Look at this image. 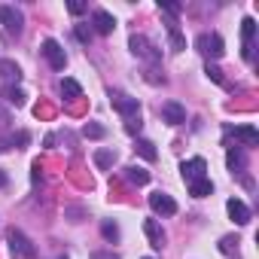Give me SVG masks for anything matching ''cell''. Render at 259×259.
I'll return each instance as SVG.
<instances>
[{
    "mask_svg": "<svg viewBox=\"0 0 259 259\" xmlns=\"http://www.w3.org/2000/svg\"><path fill=\"white\" fill-rule=\"evenodd\" d=\"M25 98H28V95H25V89H19V85H10V89H7V101H10V104L25 107Z\"/></svg>",
    "mask_w": 259,
    "mask_h": 259,
    "instance_id": "cell-24",
    "label": "cell"
},
{
    "mask_svg": "<svg viewBox=\"0 0 259 259\" xmlns=\"http://www.w3.org/2000/svg\"><path fill=\"white\" fill-rule=\"evenodd\" d=\"M144 235L150 238V247L153 250H162L165 247V229L159 226V220H147L144 223Z\"/></svg>",
    "mask_w": 259,
    "mask_h": 259,
    "instance_id": "cell-11",
    "label": "cell"
},
{
    "mask_svg": "<svg viewBox=\"0 0 259 259\" xmlns=\"http://www.w3.org/2000/svg\"><path fill=\"white\" fill-rule=\"evenodd\" d=\"M150 207H153L156 213H162V217H174V213H177V201H174L171 195H165V192H153V195H150Z\"/></svg>",
    "mask_w": 259,
    "mask_h": 259,
    "instance_id": "cell-8",
    "label": "cell"
},
{
    "mask_svg": "<svg viewBox=\"0 0 259 259\" xmlns=\"http://www.w3.org/2000/svg\"><path fill=\"white\" fill-rule=\"evenodd\" d=\"M7 183H10V177H7V171H0V189H4Z\"/></svg>",
    "mask_w": 259,
    "mask_h": 259,
    "instance_id": "cell-35",
    "label": "cell"
},
{
    "mask_svg": "<svg viewBox=\"0 0 259 259\" xmlns=\"http://www.w3.org/2000/svg\"><path fill=\"white\" fill-rule=\"evenodd\" d=\"M159 10H162V13H168V19H177V16L183 13V7H180V4H174V0H159Z\"/></svg>",
    "mask_w": 259,
    "mask_h": 259,
    "instance_id": "cell-25",
    "label": "cell"
},
{
    "mask_svg": "<svg viewBox=\"0 0 259 259\" xmlns=\"http://www.w3.org/2000/svg\"><path fill=\"white\" fill-rule=\"evenodd\" d=\"M253 34H256V22L244 19L241 22V37H244V58L247 61H253Z\"/></svg>",
    "mask_w": 259,
    "mask_h": 259,
    "instance_id": "cell-14",
    "label": "cell"
},
{
    "mask_svg": "<svg viewBox=\"0 0 259 259\" xmlns=\"http://www.w3.org/2000/svg\"><path fill=\"white\" fill-rule=\"evenodd\" d=\"M165 25H168V40H171V49H174V52H183V49H186V40H183V34H180L177 19H168Z\"/></svg>",
    "mask_w": 259,
    "mask_h": 259,
    "instance_id": "cell-16",
    "label": "cell"
},
{
    "mask_svg": "<svg viewBox=\"0 0 259 259\" xmlns=\"http://www.w3.org/2000/svg\"><path fill=\"white\" fill-rule=\"evenodd\" d=\"M162 119H165L168 125H183V122H186V107L177 104V101H165V104H162Z\"/></svg>",
    "mask_w": 259,
    "mask_h": 259,
    "instance_id": "cell-10",
    "label": "cell"
},
{
    "mask_svg": "<svg viewBox=\"0 0 259 259\" xmlns=\"http://www.w3.org/2000/svg\"><path fill=\"white\" fill-rule=\"evenodd\" d=\"M107 135V128L104 125H98V122H85L82 125V138H92V141H101Z\"/></svg>",
    "mask_w": 259,
    "mask_h": 259,
    "instance_id": "cell-23",
    "label": "cell"
},
{
    "mask_svg": "<svg viewBox=\"0 0 259 259\" xmlns=\"http://www.w3.org/2000/svg\"><path fill=\"white\" fill-rule=\"evenodd\" d=\"M92 259H119L116 253H92Z\"/></svg>",
    "mask_w": 259,
    "mask_h": 259,
    "instance_id": "cell-34",
    "label": "cell"
},
{
    "mask_svg": "<svg viewBox=\"0 0 259 259\" xmlns=\"http://www.w3.org/2000/svg\"><path fill=\"white\" fill-rule=\"evenodd\" d=\"M92 25H95V31H98V34H113L116 19H113L107 10H95V13H92Z\"/></svg>",
    "mask_w": 259,
    "mask_h": 259,
    "instance_id": "cell-13",
    "label": "cell"
},
{
    "mask_svg": "<svg viewBox=\"0 0 259 259\" xmlns=\"http://www.w3.org/2000/svg\"><path fill=\"white\" fill-rule=\"evenodd\" d=\"M101 235H104V238H107V241H116V238H119V226H116V223H110V220H107V223H104V226H101Z\"/></svg>",
    "mask_w": 259,
    "mask_h": 259,
    "instance_id": "cell-28",
    "label": "cell"
},
{
    "mask_svg": "<svg viewBox=\"0 0 259 259\" xmlns=\"http://www.w3.org/2000/svg\"><path fill=\"white\" fill-rule=\"evenodd\" d=\"M43 55H46V61H49V67L52 70H64V64H67V55H64V49H61V43L58 40H43V49H40Z\"/></svg>",
    "mask_w": 259,
    "mask_h": 259,
    "instance_id": "cell-5",
    "label": "cell"
},
{
    "mask_svg": "<svg viewBox=\"0 0 259 259\" xmlns=\"http://www.w3.org/2000/svg\"><path fill=\"white\" fill-rule=\"evenodd\" d=\"M235 247H238V238H235V235H226V238L220 241V253H232Z\"/></svg>",
    "mask_w": 259,
    "mask_h": 259,
    "instance_id": "cell-31",
    "label": "cell"
},
{
    "mask_svg": "<svg viewBox=\"0 0 259 259\" xmlns=\"http://www.w3.org/2000/svg\"><path fill=\"white\" fill-rule=\"evenodd\" d=\"M213 192V183L204 177V180H195V183H189V195H195V198H207Z\"/></svg>",
    "mask_w": 259,
    "mask_h": 259,
    "instance_id": "cell-21",
    "label": "cell"
},
{
    "mask_svg": "<svg viewBox=\"0 0 259 259\" xmlns=\"http://www.w3.org/2000/svg\"><path fill=\"white\" fill-rule=\"evenodd\" d=\"M10 150V141H4V138H0V153H7Z\"/></svg>",
    "mask_w": 259,
    "mask_h": 259,
    "instance_id": "cell-36",
    "label": "cell"
},
{
    "mask_svg": "<svg viewBox=\"0 0 259 259\" xmlns=\"http://www.w3.org/2000/svg\"><path fill=\"white\" fill-rule=\"evenodd\" d=\"M226 210H229V217H232L238 226H247V223H250V207H247L241 198H229Z\"/></svg>",
    "mask_w": 259,
    "mask_h": 259,
    "instance_id": "cell-12",
    "label": "cell"
},
{
    "mask_svg": "<svg viewBox=\"0 0 259 259\" xmlns=\"http://www.w3.org/2000/svg\"><path fill=\"white\" fill-rule=\"evenodd\" d=\"M204 171H207V162H204L201 156H195V159H189V162H183V165H180V174H183V180H186V183L204 180Z\"/></svg>",
    "mask_w": 259,
    "mask_h": 259,
    "instance_id": "cell-7",
    "label": "cell"
},
{
    "mask_svg": "<svg viewBox=\"0 0 259 259\" xmlns=\"http://www.w3.org/2000/svg\"><path fill=\"white\" fill-rule=\"evenodd\" d=\"M128 46H132V52H135V55H141V58H147V61H159V58H162V55L156 52V46H153L144 34H132Z\"/></svg>",
    "mask_w": 259,
    "mask_h": 259,
    "instance_id": "cell-6",
    "label": "cell"
},
{
    "mask_svg": "<svg viewBox=\"0 0 259 259\" xmlns=\"http://www.w3.org/2000/svg\"><path fill=\"white\" fill-rule=\"evenodd\" d=\"M64 213L70 217V223H82V220H85V210H82V207H76V204L64 207Z\"/></svg>",
    "mask_w": 259,
    "mask_h": 259,
    "instance_id": "cell-30",
    "label": "cell"
},
{
    "mask_svg": "<svg viewBox=\"0 0 259 259\" xmlns=\"http://www.w3.org/2000/svg\"><path fill=\"white\" fill-rule=\"evenodd\" d=\"M135 150H138V153H141L147 162H156V159H159V153H156V144H153V141H147V138H138Z\"/></svg>",
    "mask_w": 259,
    "mask_h": 259,
    "instance_id": "cell-19",
    "label": "cell"
},
{
    "mask_svg": "<svg viewBox=\"0 0 259 259\" xmlns=\"http://www.w3.org/2000/svg\"><path fill=\"white\" fill-rule=\"evenodd\" d=\"M226 135H232L235 141H241L244 147H256L259 144V132L253 125H235V128H226Z\"/></svg>",
    "mask_w": 259,
    "mask_h": 259,
    "instance_id": "cell-9",
    "label": "cell"
},
{
    "mask_svg": "<svg viewBox=\"0 0 259 259\" xmlns=\"http://www.w3.org/2000/svg\"><path fill=\"white\" fill-rule=\"evenodd\" d=\"M73 34H76V40H79L82 46H89V43H92V37H95V31H92L89 25H76V31H73Z\"/></svg>",
    "mask_w": 259,
    "mask_h": 259,
    "instance_id": "cell-26",
    "label": "cell"
},
{
    "mask_svg": "<svg viewBox=\"0 0 259 259\" xmlns=\"http://www.w3.org/2000/svg\"><path fill=\"white\" fill-rule=\"evenodd\" d=\"M7 244H10V256H13V259H34V256H37V247H34L31 238H28L25 232H19V229H10Z\"/></svg>",
    "mask_w": 259,
    "mask_h": 259,
    "instance_id": "cell-1",
    "label": "cell"
},
{
    "mask_svg": "<svg viewBox=\"0 0 259 259\" xmlns=\"http://www.w3.org/2000/svg\"><path fill=\"white\" fill-rule=\"evenodd\" d=\"M28 141H31V135H28V132H19V135H13V138H10V144H13V147H16V144H19V147H25Z\"/></svg>",
    "mask_w": 259,
    "mask_h": 259,
    "instance_id": "cell-33",
    "label": "cell"
},
{
    "mask_svg": "<svg viewBox=\"0 0 259 259\" xmlns=\"http://www.w3.org/2000/svg\"><path fill=\"white\" fill-rule=\"evenodd\" d=\"M0 25H4L13 37H19L22 34V25H25V16L16 7H10V4H0Z\"/></svg>",
    "mask_w": 259,
    "mask_h": 259,
    "instance_id": "cell-4",
    "label": "cell"
},
{
    "mask_svg": "<svg viewBox=\"0 0 259 259\" xmlns=\"http://www.w3.org/2000/svg\"><path fill=\"white\" fill-rule=\"evenodd\" d=\"M113 162H116V150H98V153H95V165H98L101 171L113 168Z\"/></svg>",
    "mask_w": 259,
    "mask_h": 259,
    "instance_id": "cell-22",
    "label": "cell"
},
{
    "mask_svg": "<svg viewBox=\"0 0 259 259\" xmlns=\"http://www.w3.org/2000/svg\"><path fill=\"white\" fill-rule=\"evenodd\" d=\"M147 259H150V256H147Z\"/></svg>",
    "mask_w": 259,
    "mask_h": 259,
    "instance_id": "cell-37",
    "label": "cell"
},
{
    "mask_svg": "<svg viewBox=\"0 0 259 259\" xmlns=\"http://www.w3.org/2000/svg\"><path fill=\"white\" fill-rule=\"evenodd\" d=\"M204 73H207V79H213L217 85H223V82H226V76H223V70H220L217 64H207V67H204Z\"/></svg>",
    "mask_w": 259,
    "mask_h": 259,
    "instance_id": "cell-27",
    "label": "cell"
},
{
    "mask_svg": "<svg viewBox=\"0 0 259 259\" xmlns=\"http://www.w3.org/2000/svg\"><path fill=\"white\" fill-rule=\"evenodd\" d=\"M226 165H229L232 174H241V171L247 168V159H244L241 150H229V153H226Z\"/></svg>",
    "mask_w": 259,
    "mask_h": 259,
    "instance_id": "cell-17",
    "label": "cell"
},
{
    "mask_svg": "<svg viewBox=\"0 0 259 259\" xmlns=\"http://www.w3.org/2000/svg\"><path fill=\"white\" fill-rule=\"evenodd\" d=\"M67 13H70V16H82V13H85V4H79V0H70V4H67Z\"/></svg>",
    "mask_w": 259,
    "mask_h": 259,
    "instance_id": "cell-32",
    "label": "cell"
},
{
    "mask_svg": "<svg viewBox=\"0 0 259 259\" xmlns=\"http://www.w3.org/2000/svg\"><path fill=\"white\" fill-rule=\"evenodd\" d=\"M0 76L4 79H22V70H19V64L16 61H10V58H0Z\"/></svg>",
    "mask_w": 259,
    "mask_h": 259,
    "instance_id": "cell-20",
    "label": "cell"
},
{
    "mask_svg": "<svg viewBox=\"0 0 259 259\" xmlns=\"http://www.w3.org/2000/svg\"><path fill=\"white\" fill-rule=\"evenodd\" d=\"M195 49H198L204 58H223L226 43H223V37H220V34H201V37L195 40Z\"/></svg>",
    "mask_w": 259,
    "mask_h": 259,
    "instance_id": "cell-2",
    "label": "cell"
},
{
    "mask_svg": "<svg viewBox=\"0 0 259 259\" xmlns=\"http://www.w3.org/2000/svg\"><path fill=\"white\" fill-rule=\"evenodd\" d=\"M110 104L125 116V119H132V116H141V104H138V98H132V95H125V92H110Z\"/></svg>",
    "mask_w": 259,
    "mask_h": 259,
    "instance_id": "cell-3",
    "label": "cell"
},
{
    "mask_svg": "<svg viewBox=\"0 0 259 259\" xmlns=\"http://www.w3.org/2000/svg\"><path fill=\"white\" fill-rule=\"evenodd\" d=\"M125 180L135 183V186H147V183H150V171L141 168V165H128V168H125Z\"/></svg>",
    "mask_w": 259,
    "mask_h": 259,
    "instance_id": "cell-15",
    "label": "cell"
},
{
    "mask_svg": "<svg viewBox=\"0 0 259 259\" xmlns=\"http://www.w3.org/2000/svg\"><path fill=\"white\" fill-rule=\"evenodd\" d=\"M141 128H144L141 116H132V119H125V132H128V135H141Z\"/></svg>",
    "mask_w": 259,
    "mask_h": 259,
    "instance_id": "cell-29",
    "label": "cell"
},
{
    "mask_svg": "<svg viewBox=\"0 0 259 259\" xmlns=\"http://www.w3.org/2000/svg\"><path fill=\"white\" fill-rule=\"evenodd\" d=\"M61 95H64L67 101H76V98H82V85H79L76 79L64 76V79H61Z\"/></svg>",
    "mask_w": 259,
    "mask_h": 259,
    "instance_id": "cell-18",
    "label": "cell"
}]
</instances>
